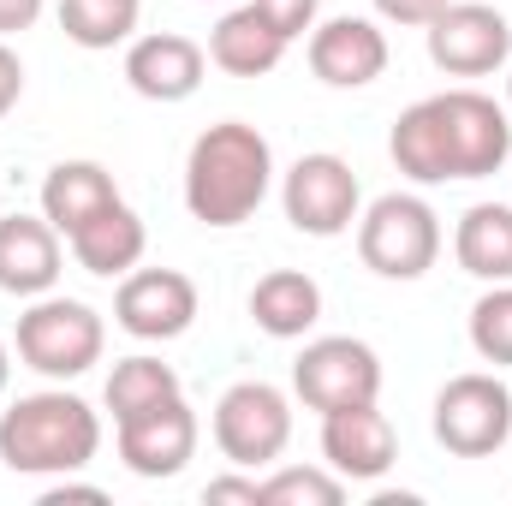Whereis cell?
<instances>
[{"mask_svg": "<svg viewBox=\"0 0 512 506\" xmlns=\"http://www.w3.org/2000/svg\"><path fill=\"white\" fill-rule=\"evenodd\" d=\"M274 185V149L245 120H221L191 143L185 161V209L203 227H239L262 209Z\"/></svg>", "mask_w": 512, "mask_h": 506, "instance_id": "1", "label": "cell"}, {"mask_svg": "<svg viewBox=\"0 0 512 506\" xmlns=\"http://www.w3.org/2000/svg\"><path fill=\"white\" fill-rule=\"evenodd\" d=\"M102 447V417L54 387V393H24L18 405L0 411V465L18 477H72L96 459Z\"/></svg>", "mask_w": 512, "mask_h": 506, "instance_id": "2", "label": "cell"}, {"mask_svg": "<svg viewBox=\"0 0 512 506\" xmlns=\"http://www.w3.org/2000/svg\"><path fill=\"white\" fill-rule=\"evenodd\" d=\"M358 256L382 280H423L441 256V221L423 197L387 191L358 215Z\"/></svg>", "mask_w": 512, "mask_h": 506, "instance_id": "3", "label": "cell"}, {"mask_svg": "<svg viewBox=\"0 0 512 506\" xmlns=\"http://www.w3.org/2000/svg\"><path fill=\"white\" fill-rule=\"evenodd\" d=\"M102 340H108L102 316L90 304H78V298H48L42 292L18 316V358H24V370H36L48 381H72L84 370H96Z\"/></svg>", "mask_w": 512, "mask_h": 506, "instance_id": "4", "label": "cell"}, {"mask_svg": "<svg viewBox=\"0 0 512 506\" xmlns=\"http://www.w3.org/2000/svg\"><path fill=\"white\" fill-rule=\"evenodd\" d=\"M292 393L310 405V411H346V405H376L382 393V358L352 340V334H328V340H310L292 364Z\"/></svg>", "mask_w": 512, "mask_h": 506, "instance_id": "5", "label": "cell"}, {"mask_svg": "<svg viewBox=\"0 0 512 506\" xmlns=\"http://www.w3.org/2000/svg\"><path fill=\"white\" fill-rule=\"evenodd\" d=\"M512 435V393L495 376H453L435 393V441L459 459H489Z\"/></svg>", "mask_w": 512, "mask_h": 506, "instance_id": "6", "label": "cell"}, {"mask_svg": "<svg viewBox=\"0 0 512 506\" xmlns=\"http://www.w3.org/2000/svg\"><path fill=\"white\" fill-rule=\"evenodd\" d=\"M292 441V405L274 381H233L215 405V447L233 465H274Z\"/></svg>", "mask_w": 512, "mask_h": 506, "instance_id": "7", "label": "cell"}, {"mask_svg": "<svg viewBox=\"0 0 512 506\" xmlns=\"http://www.w3.org/2000/svg\"><path fill=\"white\" fill-rule=\"evenodd\" d=\"M280 203H286V221H292L304 239H340V233L358 221L364 191H358V173H352L340 155L316 149V155H298V161H292V173H286V185H280Z\"/></svg>", "mask_w": 512, "mask_h": 506, "instance_id": "8", "label": "cell"}, {"mask_svg": "<svg viewBox=\"0 0 512 506\" xmlns=\"http://www.w3.org/2000/svg\"><path fill=\"white\" fill-rule=\"evenodd\" d=\"M423 30H429V60L447 78H489L512 60V24L483 0H447Z\"/></svg>", "mask_w": 512, "mask_h": 506, "instance_id": "9", "label": "cell"}, {"mask_svg": "<svg viewBox=\"0 0 512 506\" xmlns=\"http://www.w3.org/2000/svg\"><path fill=\"white\" fill-rule=\"evenodd\" d=\"M441 126H447V155H453V179H489L501 173L512 155V120L507 108H495L483 90H447L435 96Z\"/></svg>", "mask_w": 512, "mask_h": 506, "instance_id": "10", "label": "cell"}, {"mask_svg": "<svg viewBox=\"0 0 512 506\" xmlns=\"http://www.w3.org/2000/svg\"><path fill=\"white\" fill-rule=\"evenodd\" d=\"M114 316L131 340H179L197 322V286L179 268H131L114 292Z\"/></svg>", "mask_w": 512, "mask_h": 506, "instance_id": "11", "label": "cell"}, {"mask_svg": "<svg viewBox=\"0 0 512 506\" xmlns=\"http://www.w3.org/2000/svg\"><path fill=\"white\" fill-rule=\"evenodd\" d=\"M197 453V411L185 405V393L149 405L120 423V459L137 477H179Z\"/></svg>", "mask_w": 512, "mask_h": 506, "instance_id": "12", "label": "cell"}, {"mask_svg": "<svg viewBox=\"0 0 512 506\" xmlns=\"http://www.w3.org/2000/svg\"><path fill=\"white\" fill-rule=\"evenodd\" d=\"M322 459L346 477V483H376L399 459V435L376 405H346L322 417Z\"/></svg>", "mask_w": 512, "mask_h": 506, "instance_id": "13", "label": "cell"}, {"mask_svg": "<svg viewBox=\"0 0 512 506\" xmlns=\"http://www.w3.org/2000/svg\"><path fill=\"white\" fill-rule=\"evenodd\" d=\"M310 72L328 90H364L387 72V36L370 18H328L310 30Z\"/></svg>", "mask_w": 512, "mask_h": 506, "instance_id": "14", "label": "cell"}, {"mask_svg": "<svg viewBox=\"0 0 512 506\" xmlns=\"http://www.w3.org/2000/svg\"><path fill=\"white\" fill-rule=\"evenodd\" d=\"M203 66L209 54L191 42V36H137L126 48V84L143 96V102H191L203 90Z\"/></svg>", "mask_w": 512, "mask_h": 506, "instance_id": "15", "label": "cell"}, {"mask_svg": "<svg viewBox=\"0 0 512 506\" xmlns=\"http://www.w3.org/2000/svg\"><path fill=\"white\" fill-rule=\"evenodd\" d=\"M60 280V233L42 215H6L0 221V292L12 298H42Z\"/></svg>", "mask_w": 512, "mask_h": 506, "instance_id": "16", "label": "cell"}, {"mask_svg": "<svg viewBox=\"0 0 512 506\" xmlns=\"http://www.w3.org/2000/svg\"><path fill=\"white\" fill-rule=\"evenodd\" d=\"M114 203H120V185H114V173L102 161H60L42 179V215L54 221L60 239H72L84 221H96Z\"/></svg>", "mask_w": 512, "mask_h": 506, "instance_id": "17", "label": "cell"}, {"mask_svg": "<svg viewBox=\"0 0 512 506\" xmlns=\"http://www.w3.org/2000/svg\"><path fill=\"white\" fill-rule=\"evenodd\" d=\"M251 322L268 340H304L322 322V286L298 268H268L251 286Z\"/></svg>", "mask_w": 512, "mask_h": 506, "instance_id": "18", "label": "cell"}, {"mask_svg": "<svg viewBox=\"0 0 512 506\" xmlns=\"http://www.w3.org/2000/svg\"><path fill=\"white\" fill-rule=\"evenodd\" d=\"M387 155H393V167H399L405 179H417V185H447V179H453L447 126H441L435 96H423V102H411V108L399 114V126L387 137Z\"/></svg>", "mask_w": 512, "mask_h": 506, "instance_id": "19", "label": "cell"}, {"mask_svg": "<svg viewBox=\"0 0 512 506\" xmlns=\"http://www.w3.org/2000/svg\"><path fill=\"white\" fill-rule=\"evenodd\" d=\"M66 245H72V256H78V268H84V274H102V280H114V274H131V268L143 262L149 233H143L137 209L114 203V209H102L96 221H84V227H78Z\"/></svg>", "mask_w": 512, "mask_h": 506, "instance_id": "20", "label": "cell"}, {"mask_svg": "<svg viewBox=\"0 0 512 506\" xmlns=\"http://www.w3.org/2000/svg\"><path fill=\"white\" fill-rule=\"evenodd\" d=\"M209 60L221 72H233V78H262V72H274L286 60V36L256 6H239L209 30Z\"/></svg>", "mask_w": 512, "mask_h": 506, "instance_id": "21", "label": "cell"}, {"mask_svg": "<svg viewBox=\"0 0 512 506\" xmlns=\"http://www.w3.org/2000/svg\"><path fill=\"white\" fill-rule=\"evenodd\" d=\"M453 256L465 274L501 286L512 280V203H477L459 215V233H453Z\"/></svg>", "mask_w": 512, "mask_h": 506, "instance_id": "22", "label": "cell"}, {"mask_svg": "<svg viewBox=\"0 0 512 506\" xmlns=\"http://www.w3.org/2000/svg\"><path fill=\"white\" fill-rule=\"evenodd\" d=\"M173 393H179L173 364L137 352V358H120L114 376H108V411H114V423H126V417L149 411V405H161V399H173Z\"/></svg>", "mask_w": 512, "mask_h": 506, "instance_id": "23", "label": "cell"}, {"mask_svg": "<svg viewBox=\"0 0 512 506\" xmlns=\"http://www.w3.org/2000/svg\"><path fill=\"white\" fill-rule=\"evenodd\" d=\"M60 30L78 48H120L137 30V0H60Z\"/></svg>", "mask_w": 512, "mask_h": 506, "instance_id": "24", "label": "cell"}, {"mask_svg": "<svg viewBox=\"0 0 512 506\" xmlns=\"http://www.w3.org/2000/svg\"><path fill=\"white\" fill-rule=\"evenodd\" d=\"M471 346H477L483 364L512 370V280H501L495 292L477 298V310H471Z\"/></svg>", "mask_w": 512, "mask_h": 506, "instance_id": "25", "label": "cell"}, {"mask_svg": "<svg viewBox=\"0 0 512 506\" xmlns=\"http://www.w3.org/2000/svg\"><path fill=\"white\" fill-rule=\"evenodd\" d=\"M340 501H346L340 471L328 477V471H298V465H286V471H274V477L262 483V506H340Z\"/></svg>", "mask_w": 512, "mask_h": 506, "instance_id": "26", "label": "cell"}, {"mask_svg": "<svg viewBox=\"0 0 512 506\" xmlns=\"http://www.w3.org/2000/svg\"><path fill=\"white\" fill-rule=\"evenodd\" d=\"M251 6L280 30V36H286V42H292V36L316 30V6H322V0H251Z\"/></svg>", "mask_w": 512, "mask_h": 506, "instance_id": "27", "label": "cell"}, {"mask_svg": "<svg viewBox=\"0 0 512 506\" xmlns=\"http://www.w3.org/2000/svg\"><path fill=\"white\" fill-rule=\"evenodd\" d=\"M441 6H447V0H376V12H382L387 24H417V30H423Z\"/></svg>", "mask_w": 512, "mask_h": 506, "instance_id": "28", "label": "cell"}, {"mask_svg": "<svg viewBox=\"0 0 512 506\" xmlns=\"http://www.w3.org/2000/svg\"><path fill=\"white\" fill-rule=\"evenodd\" d=\"M18 96H24V66H18V54L0 42V120L18 108Z\"/></svg>", "mask_w": 512, "mask_h": 506, "instance_id": "29", "label": "cell"}, {"mask_svg": "<svg viewBox=\"0 0 512 506\" xmlns=\"http://www.w3.org/2000/svg\"><path fill=\"white\" fill-rule=\"evenodd\" d=\"M203 495H209V501H245V506H262V483H256V477H215Z\"/></svg>", "mask_w": 512, "mask_h": 506, "instance_id": "30", "label": "cell"}, {"mask_svg": "<svg viewBox=\"0 0 512 506\" xmlns=\"http://www.w3.org/2000/svg\"><path fill=\"white\" fill-rule=\"evenodd\" d=\"M36 18H42V0H0V36L30 30Z\"/></svg>", "mask_w": 512, "mask_h": 506, "instance_id": "31", "label": "cell"}, {"mask_svg": "<svg viewBox=\"0 0 512 506\" xmlns=\"http://www.w3.org/2000/svg\"><path fill=\"white\" fill-rule=\"evenodd\" d=\"M66 501H102V489H84V483H60V489H48L42 506H66Z\"/></svg>", "mask_w": 512, "mask_h": 506, "instance_id": "32", "label": "cell"}, {"mask_svg": "<svg viewBox=\"0 0 512 506\" xmlns=\"http://www.w3.org/2000/svg\"><path fill=\"white\" fill-rule=\"evenodd\" d=\"M6 381H12V352H6V340H0V393H6Z\"/></svg>", "mask_w": 512, "mask_h": 506, "instance_id": "33", "label": "cell"}, {"mask_svg": "<svg viewBox=\"0 0 512 506\" xmlns=\"http://www.w3.org/2000/svg\"><path fill=\"white\" fill-rule=\"evenodd\" d=\"M507 102H512V78H507Z\"/></svg>", "mask_w": 512, "mask_h": 506, "instance_id": "34", "label": "cell"}]
</instances>
